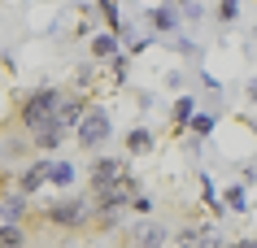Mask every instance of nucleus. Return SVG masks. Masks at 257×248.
<instances>
[{"label":"nucleus","mask_w":257,"mask_h":248,"mask_svg":"<svg viewBox=\"0 0 257 248\" xmlns=\"http://www.w3.org/2000/svg\"><path fill=\"white\" fill-rule=\"evenodd\" d=\"M109 135H113V118H109V109H105V105H87L79 131H74V144H79L83 152H92V157H96V148H100Z\"/></svg>","instance_id":"7ed1b4c3"},{"label":"nucleus","mask_w":257,"mask_h":248,"mask_svg":"<svg viewBox=\"0 0 257 248\" xmlns=\"http://www.w3.org/2000/svg\"><path fill=\"white\" fill-rule=\"evenodd\" d=\"M109 74H113V83H122V79H126V57H113V61H109Z\"/></svg>","instance_id":"4be33fe9"},{"label":"nucleus","mask_w":257,"mask_h":248,"mask_svg":"<svg viewBox=\"0 0 257 248\" xmlns=\"http://www.w3.org/2000/svg\"><path fill=\"white\" fill-rule=\"evenodd\" d=\"M31 226H0V248H27Z\"/></svg>","instance_id":"2eb2a0df"},{"label":"nucleus","mask_w":257,"mask_h":248,"mask_svg":"<svg viewBox=\"0 0 257 248\" xmlns=\"http://www.w3.org/2000/svg\"><path fill=\"white\" fill-rule=\"evenodd\" d=\"M66 139H70V135H66L57 122H44L40 131H31V144H35V152H57Z\"/></svg>","instance_id":"9b49d317"},{"label":"nucleus","mask_w":257,"mask_h":248,"mask_svg":"<svg viewBox=\"0 0 257 248\" xmlns=\"http://www.w3.org/2000/svg\"><path fill=\"white\" fill-rule=\"evenodd\" d=\"M227 248H257V239H235V244H227Z\"/></svg>","instance_id":"b1692460"},{"label":"nucleus","mask_w":257,"mask_h":248,"mask_svg":"<svg viewBox=\"0 0 257 248\" xmlns=\"http://www.w3.org/2000/svg\"><path fill=\"white\" fill-rule=\"evenodd\" d=\"M248 100H257V83H253V87H248Z\"/></svg>","instance_id":"a878e982"},{"label":"nucleus","mask_w":257,"mask_h":248,"mask_svg":"<svg viewBox=\"0 0 257 248\" xmlns=\"http://www.w3.org/2000/svg\"><path fill=\"white\" fill-rule=\"evenodd\" d=\"M96 5H118V0H96Z\"/></svg>","instance_id":"bb28decb"},{"label":"nucleus","mask_w":257,"mask_h":248,"mask_svg":"<svg viewBox=\"0 0 257 248\" xmlns=\"http://www.w3.org/2000/svg\"><path fill=\"white\" fill-rule=\"evenodd\" d=\"M92 83H96V66H92V61H83V66L74 70V87H79V96L92 87Z\"/></svg>","instance_id":"6ab92c4d"},{"label":"nucleus","mask_w":257,"mask_h":248,"mask_svg":"<svg viewBox=\"0 0 257 248\" xmlns=\"http://www.w3.org/2000/svg\"><path fill=\"white\" fill-rule=\"evenodd\" d=\"M240 18V0H218V22H235Z\"/></svg>","instance_id":"412c9836"},{"label":"nucleus","mask_w":257,"mask_h":248,"mask_svg":"<svg viewBox=\"0 0 257 248\" xmlns=\"http://www.w3.org/2000/svg\"><path fill=\"white\" fill-rule=\"evenodd\" d=\"M14 161H35V144H31V135L22 131V126L9 118V122L0 126V170L5 165H14Z\"/></svg>","instance_id":"20e7f679"},{"label":"nucleus","mask_w":257,"mask_h":248,"mask_svg":"<svg viewBox=\"0 0 257 248\" xmlns=\"http://www.w3.org/2000/svg\"><path fill=\"white\" fill-rule=\"evenodd\" d=\"M131 213H136V218H149V213H153V200H149V196H136Z\"/></svg>","instance_id":"5701e85b"},{"label":"nucleus","mask_w":257,"mask_h":248,"mask_svg":"<svg viewBox=\"0 0 257 248\" xmlns=\"http://www.w3.org/2000/svg\"><path fill=\"white\" fill-rule=\"evenodd\" d=\"M96 14L105 18V31H113V35L122 31V22H118V5H96Z\"/></svg>","instance_id":"aec40b11"},{"label":"nucleus","mask_w":257,"mask_h":248,"mask_svg":"<svg viewBox=\"0 0 257 248\" xmlns=\"http://www.w3.org/2000/svg\"><path fill=\"white\" fill-rule=\"evenodd\" d=\"M5 187H9V174H5V170H0V192H5Z\"/></svg>","instance_id":"393cba45"},{"label":"nucleus","mask_w":257,"mask_h":248,"mask_svg":"<svg viewBox=\"0 0 257 248\" xmlns=\"http://www.w3.org/2000/svg\"><path fill=\"white\" fill-rule=\"evenodd\" d=\"M92 57L96 61H113V57H118V35H113V31H100L92 40Z\"/></svg>","instance_id":"4468645a"},{"label":"nucleus","mask_w":257,"mask_h":248,"mask_svg":"<svg viewBox=\"0 0 257 248\" xmlns=\"http://www.w3.org/2000/svg\"><path fill=\"white\" fill-rule=\"evenodd\" d=\"M166 244H170V226H162L153 218H140L126 231V248H166Z\"/></svg>","instance_id":"6e6552de"},{"label":"nucleus","mask_w":257,"mask_h":248,"mask_svg":"<svg viewBox=\"0 0 257 248\" xmlns=\"http://www.w3.org/2000/svg\"><path fill=\"white\" fill-rule=\"evenodd\" d=\"M188 131L196 139H205V135H214V113H192V122H188Z\"/></svg>","instance_id":"a211bd4d"},{"label":"nucleus","mask_w":257,"mask_h":248,"mask_svg":"<svg viewBox=\"0 0 257 248\" xmlns=\"http://www.w3.org/2000/svg\"><path fill=\"white\" fill-rule=\"evenodd\" d=\"M149 27L153 31H162V35H175V27H179V9L166 0V5H157V9H149Z\"/></svg>","instance_id":"f8f14e48"},{"label":"nucleus","mask_w":257,"mask_h":248,"mask_svg":"<svg viewBox=\"0 0 257 248\" xmlns=\"http://www.w3.org/2000/svg\"><path fill=\"white\" fill-rule=\"evenodd\" d=\"M126 152H131V157L153 152V131L149 126H131V131H126Z\"/></svg>","instance_id":"ddd939ff"},{"label":"nucleus","mask_w":257,"mask_h":248,"mask_svg":"<svg viewBox=\"0 0 257 248\" xmlns=\"http://www.w3.org/2000/svg\"><path fill=\"white\" fill-rule=\"evenodd\" d=\"M92 218H96V200L87 192L83 196H61V200H53V205H44L40 218L31 213L35 226H53V231H61V235H92Z\"/></svg>","instance_id":"f257e3e1"},{"label":"nucleus","mask_w":257,"mask_h":248,"mask_svg":"<svg viewBox=\"0 0 257 248\" xmlns=\"http://www.w3.org/2000/svg\"><path fill=\"white\" fill-rule=\"evenodd\" d=\"M222 205H227V213H240V209H248V192H244L240 183H235V187H227Z\"/></svg>","instance_id":"f3484780"},{"label":"nucleus","mask_w":257,"mask_h":248,"mask_svg":"<svg viewBox=\"0 0 257 248\" xmlns=\"http://www.w3.org/2000/svg\"><path fill=\"white\" fill-rule=\"evenodd\" d=\"M74 183V165L70 161H53L48 165V187H70Z\"/></svg>","instance_id":"dca6fc26"},{"label":"nucleus","mask_w":257,"mask_h":248,"mask_svg":"<svg viewBox=\"0 0 257 248\" xmlns=\"http://www.w3.org/2000/svg\"><path fill=\"white\" fill-rule=\"evenodd\" d=\"M27 222H31V196H22L9 183L0 192V226H27Z\"/></svg>","instance_id":"0eeeda50"},{"label":"nucleus","mask_w":257,"mask_h":248,"mask_svg":"<svg viewBox=\"0 0 257 248\" xmlns=\"http://www.w3.org/2000/svg\"><path fill=\"white\" fill-rule=\"evenodd\" d=\"M48 165H53V161H48V157H40V161H27V165H22V170H18L14 187H18V192H22V196H35V192H40V187H48Z\"/></svg>","instance_id":"9d476101"},{"label":"nucleus","mask_w":257,"mask_h":248,"mask_svg":"<svg viewBox=\"0 0 257 248\" xmlns=\"http://www.w3.org/2000/svg\"><path fill=\"white\" fill-rule=\"evenodd\" d=\"M175 248H227V239L209 222H188L183 231H175Z\"/></svg>","instance_id":"423d86ee"},{"label":"nucleus","mask_w":257,"mask_h":248,"mask_svg":"<svg viewBox=\"0 0 257 248\" xmlns=\"http://www.w3.org/2000/svg\"><path fill=\"white\" fill-rule=\"evenodd\" d=\"M57 100H61V92H57V87H35V92H27V96H18L14 122L22 126L27 135H31V131H40L44 122H53Z\"/></svg>","instance_id":"f03ea898"},{"label":"nucleus","mask_w":257,"mask_h":248,"mask_svg":"<svg viewBox=\"0 0 257 248\" xmlns=\"http://www.w3.org/2000/svg\"><path fill=\"white\" fill-rule=\"evenodd\" d=\"M131 174V165L122 157H92V170H87V192H105L113 183H122Z\"/></svg>","instance_id":"39448f33"},{"label":"nucleus","mask_w":257,"mask_h":248,"mask_svg":"<svg viewBox=\"0 0 257 248\" xmlns=\"http://www.w3.org/2000/svg\"><path fill=\"white\" fill-rule=\"evenodd\" d=\"M87 105H92V100H87V96H79V92H61L53 122L61 126L66 135H70V131H79V122H83V113H87Z\"/></svg>","instance_id":"1a4fd4ad"}]
</instances>
